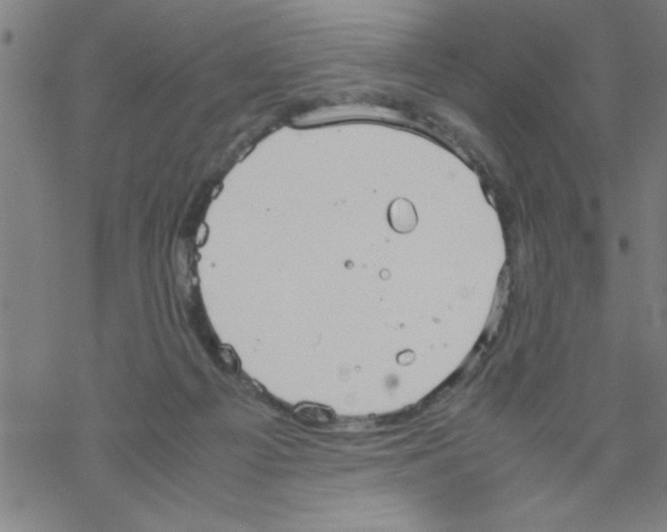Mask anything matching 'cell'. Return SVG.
<instances>
[{
    "label": "cell",
    "mask_w": 667,
    "mask_h": 532,
    "mask_svg": "<svg viewBox=\"0 0 667 532\" xmlns=\"http://www.w3.org/2000/svg\"><path fill=\"white\" fill-rule=\"evenodd\" d=\"M390 218H391L394 227L396 229H401V231L410 229L416 220L412 206L405 201H397L394 204L393 207L391 208V212H390Z\"/></svg>",
    "instance_id": "cell-1"
}]
</instances>
